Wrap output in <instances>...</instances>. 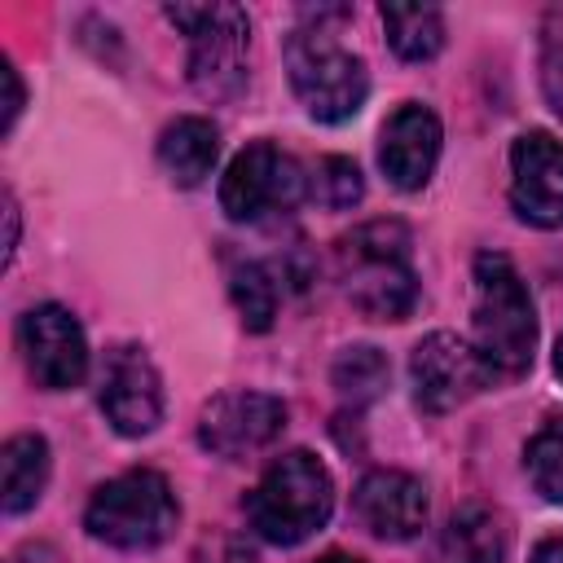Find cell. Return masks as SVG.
I'll return each instance as SVG.
<instances>
[{"instance_id": "cell-14", "label": "cell", "mask_w": 563, "mask_h": 563, "mask_svg": "<svg viewBox=\"0 0 563 563\" xmlns=\"http://www.w3.org/2000/svg\"><path fill=\"white\" fill-rule=\"evenodd\" d=\"M352 506L378 541H413L427 528V488L409 471H369L356 484Z\"/></svg>"}, {"instance_id": "cell-23", "label": "cell", "mask_w": 563, "mask_h": 563, "mask_svg": "<svg viewBox=\"0 0 563 563\" xmlns=\"http://www.w3.org/2000/svg\"><path fill=\"white\" fill-rule=\"evenodd\" d=\"M541 92L550 110L563 119V4L550 9L541 26Z\"/></svg>"}, {"instance_id": "cell-11", "label": "cell", "mask_w": 563, "mask_h": 563, "mask_svg": "<svg viewBox=\"0 0 563 563\" xmlns=\"http://www.w3.org/2000/svg\"><path fill=\"white\" fill-rule=\"evenodd\" d=\"M18 343H22L31 378L44 391H66V387L84 383V374H88V339H84V325L62 303H40V308L22 312Z\"/></svg>"}, {"instance_id": "cell-16", "label": "cell", "mask_w": 563, "mask_h": 563, "mask_svg": "<svg viewBox=\"0 0 563 563\" xmlns=\"http://www.w3.org/2000/svg\"><path fill=\"white\" fill-rule=\"evenodd\" d=\"M48 440L35 431H22L4 440L0 449V506L4 515H22L44 497L48 484Z\"/></svg>"}, {"instance_id": "cell-2", "label": "cell", "mask_w": 563, "mask_h": 563, "mask_svg": "<svg viewBox=\"0 0 563 563\" xmlns=\"http://www.w3.org/2000/svg\"><path fill=\"white\" fill-rule=\"evenodd\" d=\"M409 229L400 220H369L339 242V273L347 299L374 321H405L418 303V273L409 264Z\"/></svg>"}, {"instance_id": "cell-18", "label": "cell", "mask_w": 563, "mask_h": 563, "mask_svg": "<svg viewBox=\"0 0 563 563\" xmlns=\"http://www.w3.org/2000/svg\"><path fill=\"white\" fill-rule=\"evenodd\" d=\"M387 44L405 62H431L444 48V13L435 4H383Z\"/></svg>"}, {"instance_id": "cell-21", "label": "cell", "mask_w": 563, "mask_h": 563, "mask_svg": "<svg viewBox=\"0 0 563 563\" xmlns=\"http://www.w3.org/2000/svg\"><path fill=\"white\" fill-rule=\"evenodd\" d=\"M523 466H528L532 488H537L545 501L563 506V418H550V422L528 440Z\"/></svg>"}, {"instance_id": "cell-4", "label": "cell", "mask_w": 563, "mask_h": 563, "mask_svg": "<svg viewBox=\"0 0 563 563\" xmlns=\"http://www.w3.org/2000/svg\"><path fill=\"white\" fill-rule=\"evenodd\" d=\"M334 510V479L308 449L282 453L246 493V519L268 545H299L325 528Z\"/></svg>"}, {"instance_id": "cell-7", "label": "cell", "mask_w": 563, "mask_h": 563, "mask_svg": "<svg viewBox=\"0 0 563 563\" xmlns=\"http://www.w3.org/2000/svg\"><path fill=\"white\" fill-rule=\"evenodd\" d=\"M308 194L303 167L277 150L273 141H251L233 154L224 180H220V207L233 224H260L268 216H286Z\"/></svg>"}, {"instance_id": "cell-30", "label": "cell", "mask_w": 563, "mask_h": 563, "mask_svg": "<svg viewBox=\"0 0 563 563\" xmlns=\"http://www.w3.org/2000/svg\"><path fill=\"white\" fill-rule=\"evenodd\" d=\"M554 369H559V378H563V339H559V347H554Z\"/></svg>"}, {"instance_id": "cell-27", "label": "cell", "mask_w": 563, "mask_h": 563, "mask_svg": "<svg viewBox=\"0 0 563 563\" xmlns=\"http://www.w3.org/2000/svg\"><path fill=\"white\" fill-rule=\"evenodd\" d=\"M4 220H9V238H4V264H13V251H18V202H13V194H4Z\"/></svg>"}, {"instance_id": "cell-1", "label": "cell", "mask_w": 563, "mask_h": 563, "mask_svg": "<svg viewBox=\"0 0 563 563\" xmlns=\"http://www.w3.org/2000/svg\"><path fill=\"white\" fill-rule=\"evenodd\" d=\"M471 282H475V295H471L475 352L493 365L497 378L523 374L537 347V312L519 268L501 251H479Z\"/></svg>"}, {"instance_id": "cell-29", "label": "cell", "mask_w": 563, "mask_h": 563, "mask_svg": "<svg viewBox=\"0 0 563 563\" xmlns=\"http://www.w3.org/2000/svg\"><path fill=\"white\" fill-rule=\"evenodd\" d=\"M317 563H365V559H356V554H339V550H334V554H321Z\"/></svg>"}, {"instance_id": "cell-15", "label": "cell", "mask_w": 563, "mask_h": 563, "mask_svg": "<svg viewBox=\"0 0 563 563\" xmlns=\"http://www.w3.org/2000/svg\"><path fill=\"white\" fill-rule=\"evenodd\" d=\"M216 158H220V132L211 128V119L185 114V119L167 123L163 136H158V163L185 189L189 185H202L211 176Z\"/></svg>"}, {"instance_id": "cell-3", "label": "cell", "mask_w": 563, "mask_h": 563, "mask_svg": "<svg viewBox=\"0 0 563 563\" xmlns=\"http://www.w3.org/2000/svg\"><path fill=\"white\" fill-rule=\"evenodd\" d=\"M308 18L317 26H299L286 40L290 88H295L299 106L317 123H343V119H352L365 106V97H369V70L325 26L330 18H347V9H317Z\"/></svg>"}, {"instance_id": "cell-20", "label": "cell", "mask_w": 563, "mask_h": 563, "mask_svg": "<svg viewBox=\"0 0 563 563\" xmlns=\"http://www.w3.org/2000/svg\"><path fill=\"white\" fill-rule=\"evenodd\" d=\"M229 295H233V308H238V317H242L246 330H255V334L273 330V317H277V282H273V273L264 264H255V260L238 264L229 273Z\"/></svg>"}, {"instance_id": "cell-24", "label": "cell", "mask_w": 563, "mask_h": 563, "mask_svg": "<svg viewBox=\"0 0 563 563\" xmlns=\"http://www.w3.org/2000/svg\"><path fill=\"white\" fill-rule=\"evenodd\" d=\"M194 563H260V554L251 541H242L233 532H216V537H202Z\"/></svg>"}, {"instance_id": "cell-13", "label": "cell", "mask_w": 563, "mask_h": 563, "mask_svg": "<svg viewBox=\"0 0 563 563\" xmlns=\"http://www.w3.org/2000/svg\"><path fill=\"white\" fill-rule=\"evenodd\" d=\"M440 119L435 110H427L422 101H405L387 114L383 132H378V167L387 172V180L405 194L422 189L435 172L440 158Z\"/></svg>"}, {"instance_id": "cell-6", "label": "cell", "mask_w": 563, "mask_h": 563, "mask_svg": "<svg viewBox=\"0 0 563 563\" xmlns=\"http://www.w3.org/2000/svg\"><path fill=\"white\" fill-rule=\"evenodd\" d=\"M167 22H176L189 40V84L207 101H233L246 88V44L251 18L238 4H167Z\"/></svg>"}, {"instance_id": "cell-25", "label": "cell", "mask_w": 563, "mask_h": 563, "mask_svg": "<svg viewBox=\"0 0 563 563\" xmlns=\"http://www.w3.org/2000/svg\"><path fill=\"white\" fill-rule=\"evenodd\" d=\"M0 84H4V123H0V132H13V123H18L22 106H26V88H22V79H18L9 57L0 62Z\"/></svg>"}, {"instance_id": "cell-22", "label": "cell", "mask_w": 563, "mask_h": 563, "mask_svg": "<svg viewBox=\"0 0 563 563\" xmlns=\"http://www.w3.org/2000/svg\"><path fill=\"white\" fill-rule=\"evenodd\" d=\"M312 194L317 202H325L330 211H343V207H356L361 194H365V180H361V167L352 158H321L317 163V176H312Z\"/></svg>"}, {"instance_id": "cell-10", "label": "cell", "mask_w": 563, "mask_h": 563, "mask_svg": "<svg viewBox=\"0 0 563 563\" xmlns=\"http://www.w3.org/2000/svg\"><path fill=\"white\" fill-rule=\"evenodd\" d=\"M286 431V405L268 391H220L198 413V444L216 457H251Z\"/></svg>"}, {"instance_id": "cell-19", "label": "cell", "mask_w": 563, "mask_h": 563, "mask_svg": "<svg viewBox=\"0 0 563 563\" xmlns=\"http://www.w3.org/2000/svg\"><path fill=\"white\" fill-rule=\"evenodd\" d=\"M387 378H391V365H387V356H383L378 347H369V343L343 347V352L334 356V365H330L334 391H339L347 405H356V409L369 405V400H378L383 387H387Z\"/></svg>"}, {"instance_id": "cell-8", "label": "cell", "mask_w": 563, "mask_h": 563, "mask_svg": "<svg viewBox=\"0 0 563 563\" xmlns=\"http://www.w3.org/2000/svg\"><path fill=\"white\" fill-rule=\"evenodd\" d=\"M493 365L475 352V343L435 330L409 352V387L422 413H449L466 405L475 391L493 387Z\"/></svg>"}, {"instance_id": "cell-12", "label": "cell", "mask_w": 563, "mask_h": 563, "mask_svg": "<svg viewBox=\"0 0 563 563\" xmlns=\"http://www.w3.org/2000/svg\"><path fill=\"white\" fill-rule=\"evenodd\" d=\"M510 207L537 229H563V145L550 132L510 145Z\"/></svg>"}, {"instance_id": "cell-17", "label": "cell", "mask_w": 563, "mask_h": 563, "mask_svg": "<svg viewBox=\"0 0 563 563\" xmlns=\"http://www.w3.org/2000/svg\"><path fill=\"white\" fill-rule=\"evenodd\" d=\"M444 563H501L506 559V528L501 515L484 501L453 510L444 528Z\"/></svg>"}, {"instance_id": "cell-5", "label": "cell", "mask_w": 563, "mask_h": 563, "mask_svg": "<svg viewBox=\"0 0 563 563\" xmlns=\"http://www.w3.org/2000/svg\"><path fill=\"white\" fill-rule=\"evenodd\" d=\"M180 523V501L158 471H123L101 484L84 510V528L92 541L114 550H154Z\"/></svg>"}, {"instance_id": "cell-28", "label": "cell", "mask_w": 563, "mask_h": 563, "mask_svg": "<svg viewBox=\"0 0 563 563\" xmlns=\"http://www.w3.org/2000/svg\"><path fill=\"white\" fill-rule=\"evenodd\" d=\"M528 563H563V537H545V541H537V550H532Z\"/></svg>"}, {"instance_id": "cell-26", "label": "cell", "mask_w": 563, "mask_h": 563, "mask_svg": "<svg viewBox=\"0 0 563 563\" xmlns=\"http://www.w3.org/2000/svg\"><path fill=\"white\" fill-rule=\"evenodd\" d=\"M9 563H62V554L53 545H44V541H26V545H18L9 554Z\"/></svg>"}, {"instance_id": "cell-9", "label": "cell", "mask_w": 563, "mask_h": 563, "mask_svg": "<svg viewBox=\"0 0 563 563\" xmlns=\"http://www.w3.org/2000/svg\"><path fill=\"white\" fill-rule=\"evenodd\" d=\"M101 413L106 422L136 440V435H150L158 422H163V378L150 361L145 347L136 343H114L101 361Z\"/></svg>"}]
</instances>
